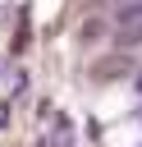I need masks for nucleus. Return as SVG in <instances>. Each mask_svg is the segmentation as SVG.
<instances>
[{
    "label": "nucleus",
    "mask_w": 142,
    "mask_h": 147,
    "mask_svg": "<svg viewBox=\"0 0 142 147\" xmlns=\"http://www.w3.org/2000/svg\"><path fill=\"white\" fill-rule=\"evenodd\" d=\"M115 28H119V41H124V46H137V41H142V0H128V5L119 9V23H115Z\"/></svg>",
    "instance_id": "obj_1"
}]
</instances>
